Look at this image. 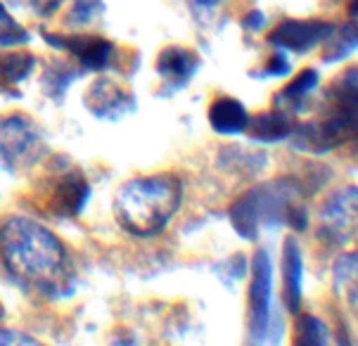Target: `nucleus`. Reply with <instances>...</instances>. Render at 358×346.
I'll return each instance as SVG.
<instances>
[{
  "instance_id": "21",
  "label": "nucleus",
  "mask_w": 358,
  "mask_h": 346,
  "mask_svg": "<svg viewBox=\"0 0 358 346\" xmlns=\"http://www.w3.org/2000/svg\"><path fill=\"white\" fill-rule=\"evenodd\" d=\"M0 346H48L38 342L36 337L27 335L22 330H10V327H0Z\"/></svg>"
},
{
  "instance_id": "23",
  "label": "nucleus",
  "mask_w": 358,
  "mask_h": 346,
  "mask_svg": "<svg viewBox=\"0 0 358 346\" xmlns=\"http://www.w3.org/2000/svg\"><path fill=\"white\" fill-rule=\"evenodd\" d=\"M197 5H202V8H214V5H218V0H195Z\"/></svg>"
},
{
  "instance_id": "20",
  "label": "nucleus",
  "mask_w": 358,
  "mask_h": 346,
  "mask_svg": "<svg viewBox=\"0 0 358 346\" xmlns=\"http://www.w3.org/2000/svg\"><path fill=\"white\" fill-rule=\"evenodd\" d=\"M102 12L100 0H76L74 8L69 10V24H90L98 20Z\"/></svg>"
},
{
  "instance_id": "9",
  "label": "nucleus",
  "mask_w": 358,
  "mask_h": 346,
  "mask_svg": "<svg viewBox=\"0 0 358 346\" xmlns=\"http://www.w3.org/2000/svg\"><path fill=\"white\" fill-rule=\"evenodd\" d=\"M199 55L185 45H166L157 55L155 69L171 88H185L199 69Z\"/></svg>"
},
{
  "instance_id": "11",
  "label": "nucleus",
  "mask_w": 358,
  "mask_h": 346,
  "mask_svg": "<svg viewBox=\"0 0 358 346\" xmlns=\"http://www.w3.org/2000/svg\"><path fill=\"white\" fill-rule=\"evenodd\" d=\"M250 112L240 100L221 95L209 105V124L221 136H240L250 129Z\"/></svg>"
},
{
  "instance_id": "19",
  "label": "nucleus",
  "mask_w": 358,
  "mask_h": 346,
  "mask_svg": "<svg viewBox=\"0 0 358 346\" xmlns=\"http://www.w3.org/2000/svg\"><path fill=\"white\" fill-rule=\"evenodd\" d=\"M335 98L342 102L344 107H354L358 109V66L356 69L344 71L335 83Z\"/></svg>"
},
{
  "instance_id": "22",
  "label": "nucleus",
  "mask_w": 358,
  "mask_h": 346,
  "mask_svg": "<svg viewBox=\"0 0 358 346\" xmlns=\"http://www.w3.org/2000/svg\"><path fill=\"white\" fill-rule=\"evenodd\" d=\"M287 71H289V59L285 57L282 52H275L268 59V64H266V69L261 76H282V74H287Z\"/></svg>"
},
{
  "instance_id": "13",
  "label": "nucleus",
  "mask_w": 358,
  "mask_h": 346,
  "mask_svg": "<svg viewBox=\"0 0 358 346\" xmlns=\"http://www.w3.org/2000/svg\"><path fill=\"white\" fill-rule=\"evenodd\" d=\"M250 126H252V138L259 143H280L282 138H287L292 133L289 117L282 109H271V112L259 114L257 119L250 121Z\"/></svg>"
},
{
  "instance_id": "6",
  "label": "nucleus",
  "mask_w": 358,
  "mask_h": 346,
  "mask_svg": "<svg viewBox=\"0 0 358 346\" xmlns=\"http://www.w3.org/2000/svg\"><path fill=\"white\" fill-rule=\"evenodd\" d=\"M83 107L102 121H119L136 109V95L112 76H98L83 93Z\"/></svg>"
},
{
  "instance_id": "5",
  "label": "nucleus",
  "mask_w": 358,
  "mask_h": 346,
  "mask_svg": "<svg viewBox=\"0 0 358 346\" xmlns=\"http://www.w3.org/2000/svg\"><path fill=\"white\" fill-rule=\"evenodd\" d=\"M45 41L57 50L71 55V59H76L86 71H107L117 66V45L100 34H45Z\"/></svg>"
},
{
  "instance_id": "8",
  "label": "nucleus",
  "mask_w": 358,
  "mask_h": 346,
  "mask_svg": "<svg viewBox=\"0 0 358 346\" xmlns=\"http://www.w3.org/2000/svg\"><path fill=\"white\" fill-rule=\"evenodd\" d=\"M332 24L330 22H320V20H287L280 27L273 29V34L268 36V41L280 50L289 52H308L315 45L325 43L332 34Z\"/></svg>"
},
{
  "instance_id": "18",
  "label": "nucleus",
  "mask_w": 358,
  "mask_h": 346,
  "mask_svg": "<svg viewBox=\"0 0 358 346\" xmlns=\"http://www.w3.org/2000/svg\"><path fill=\"white\" fill-rule=\"evenodd\" d=\"M315 86H318V71H315V69H304L292 83H289L287 88L282 90L280 95H278V102L285 100V102H289V105H294V102L304 100Z\"/></svg>"
},
{
  "instance_id": "10",
  "label": "nucleus",
  "mask_w": 358,
  "mask_h": 346,
  "mask_svg": "<svg viewBox=\"0 0 358 346\" xmlns=\"http://www.w3.org/2000/svg\"><path fill=\"white\" fill-rule=\"evenodd\" d=\"M36 69V55L22 48H0V90L17 95V86H22Z\"/></svg>"
},
{
  "instance_id": "4",
  "label": "nucleus",
  "mask_w": 358,
  "mask_h": 346,
  "mask_svg": "<svg viewBox=\"0 0 358 346\" xmlns=\"http://www.w3.org/2000/svg\"><path fill=\"white\" fill-rule=\"evenodd\" d=\"M50 157L43 126L24 109L0 112V171L22 175Z\"/></svg>"
},
{
  "instance_id": "17",
  "label": "nucleus",
  "mask_w": 358,
  "mask_h": 346,
  "mask_svg": "<svg viewBox=\"0 0 358 346\" xmlns=\"http://www.w3.org/2000/svg\"><path fill=\"white\" fill-rule=\"evenodd\" d=\"M29 31L22 27L15 17L5 10V5L0 3V48H17L29 43Z\"/></svg>"
},
{
  "instance_id": "15",
  "label": "nucleus",
  "mask_w": 358,
  "mask_h": 346,
  "mask_svg": "<svg viewBox=\"0 0 358 346\" xmlns=\"http://www.w3.org/2000/svg\"><path fill=\"white\" fill-rule=\"evenodd\" d=\"M292 346H330L327 327L313 315H299L294 323Z\"/></svg>"
},
{
  "instance_id": "24",
  "label": "nucleus",
  "mask_w": 358,
  "mask_h": 346,
  "mask_svg": "<svg viewBox=\"0 0 358 346\" xmlns=\"http://www.w3.org/2000/svg\"><path fill=\"white\" fill-rule=\"evenodd\" d=\"M349 12L354 17H358V0H351V3H349Z\"/></svg>"
},
{
  "instance_id": "7",
  "label": "nucleus",
  "mask_w": 358,
  "mask_h": 346,
  "mask_svg": "<svg viewBox=\"0 0 358 346\" xmlns=\"http://www.w3.org/2000/svg\"><path fill=\"white\" fill-rule=\"evenodd\" d=\"M271 299H273V266L266 252H257L252 264L250 284V332L261 342L268 332L271 323Z\"/></svg>"
},
{
  "instance_id": "12",
  "label": "nucleus",
  "mask_w": 358,
  "mask_h": 346,
  "mask_svg": "<svg viewBox=\"0 0 358 346\" xmlns=\"http://www.w3.org/2000/svg\"><path fill=\"white\" fill-rule=\"evenodd\" d=\"M282 299L287 311L296 313L301 303V254L296 242L289 238L282 252Z\"/></svg>"
},
{
  "instance_id": "25",
  "label": "nucleus",
  "mask_w": 358,
  "mask_h": 346,
  "mask_svg": "<svg viewBox=\"0 0 358 346\" xmlns=\"http://www.w3.org/2000/svg\"><path fill=\"white\" fill-rule=\"evenodd\" d=\"M5 318V306H3V301H0V320Z\"/></svg>"
},
{
  "instance_id": "1",
  "label": "nucleus",
  "mask_w": 358,
  "mask_h": 346,
  "mask_svg": "<svg viewBox=\"0 0 358 346\" xmlns=\"http://www.w3.org/2000/svg\"><path fill=\"white\" fill-rule=\"evenodd\" d=\"M78 257L27 211H0V280L34 301H64L78 287Z\"/></svg>"
},
{
  "instance_id": "16",
  "label": "nucleus",
  "mask_w": 358,
  "mask_h": 346,
  "mask_svg": "<svg viewBox=\"0 0 358 346\" xmlns=\"http://www.w3.org/2000/svg\"><path fill=\"white\" fill-rule=\"evenodd\" d=\"M358 48V22L354 24H344L339 29H332L330 38H327V62H337L344 59L349 52H354Z\"/></svg>"
},
{
  "instance_id": "2",
  "label": "nucleus",
  "mask_w": 358,
  "mask_h": 346,
  "mask_svg": "<svg viewBox=\"0 0 358 346\" xmlns=\"http://www.w3.org/2000/svg\"><path fill=\"white\" fill-rule=\"evenodd\" d=\"M183 204V183L176 173L133 175L114 192L112 214L121 233L136 240L162 235Z\"/></svg>"
},
{
  "instance_id": "14",
  "label": "nucleus",
  "mask_w": 358,
  "mask_h": 346,
  "mask_svg": "<svg viewBox=\"0 0 358 346\" xmlns=\"http://www.w3.org/2000/svg\"><path fill=\"white\" fill-rule=\"evenodd\" d=\"M78 76H81V69H76L74 62H69V59H52V62L45 66L43 78H41L43 93L48 98H52L55 102H59L64 98L66 88L71 86V81H76Z\"/></svg>"
},
{
  "instance_id": "3",
  "label": "nucleus",
  "mask_w": 358,
  "mask_h": 346,
  "mask_svg": "<svg viewBox=\"0 0 358 346\" xmlns=\"http://www.w3.org/2000/svg\"><path fill=\"white\" fill-rule=\"evenodd\" d=\"M34 171L20 199L27 214L48 221H76L90 199L86 171L69 157H45Z\"/></svg>"
}]
</instances>
